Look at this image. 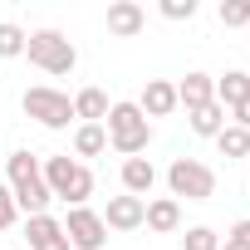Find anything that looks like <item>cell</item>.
I'll return each mask as SVG.
<instances>
[{
  "label": "cell",
  "instance_id": "obj_14",
  "mask_svg": "<svg viewBox=\"0 0 250 250\" xmlns=\"http://www.w3.org/2000/svg\"><path fill=\"white\" fill-rule=\"evenodd\" d=\"M143 226H152L157 235H172V230L182 226V206H177L172 196H157V201H147V216H143Z\"/></svg>",
  "mask_w": 250,
  "mask_h": 250
},
{
  "label": "cell",
  "instance_id": "obj_19",
  "mask_svg": "<svg viewBox=\"0 0 250 250\" xmlns=\"http://www.w3.org/2000/svg\"><path fill=\"white\" fill-rule=\"evenodd\" d=\"M221 157H250V133L245 128H221Z\"/></svg>",
  "mask_w": 250,
  "mask_h": 250
},
{
  "label": "cell",
  "instance_id": "obj_22",
  "mask_svg": "<svg viewBox=\"0 0 250 250\" xmlns=\"http://www.w3.org/2000/svg\"><path fill=\"white\" fill-rule=\"evenodd\" d=\"M221 25H250V0H221Z\"/></svg>",
  "mask_w": 250,
  "mask_h": 250
},
{
  "label": "cell",
  "instance_id": "obj_18",
  "mask_svg": "<svg viewBox=\"0 0 250 250\" xmlns=\"http://www.w3.org/2000/svg\"><path fill=\"white\" fill-rule=\"evenodd\" d=\"M108 147V133H103V123H83V128L74 133V152L79 157H98Z\"/></svg>",
  "mask_w": 250,
  "mask_h": 250
},
{
  "label": "cell",
  "instance_id": "obj_21",
  "mask_svg": "<svg viewBox=\"0 0 250 250\" xmlns=\"http://www.w3.org/2000/svg\"><path fill=\"white\" fill-rule=\"evenodd\" d=\"M182 245H187V250H221V235H216L211 226H191V230L182 235Z\"/></svg>",
  "mask_w": 250,
  "mask_h": 250
},
{
  "label": "cell",
  "instance_id": "obj_3",
  "mask_svg": "<svg viewBox=\"0 0 250 250\" xmlns=\"http://www.w3.org/2000/svg\"><path fill=\"white\" fill-rule=\"evenodd\" d=\"M40 172H44L49 196H64V201H74V206H83V201L93 196V172H88L83 162H74V157H49Z\"/></svg>",
  "mask_w": 250,
  "mask_h": 250
},
{
  "label": "cell",
  "instance_id": "obj_1",
  "mask_svg": "<svg viewBox=\"0 0 250 250\" xmlns=\"http://www.w3.org/2000/svg\"><path fill=\"white\" fill-rule=\"evenodd\" d=\"M10 196H15V206L20 211H30V216H44V206H49V187H44V172H40V162L20 147V152H10Z\"/></svg>",
  "mask_w": 250,
  "mask_h": 250
},
{
  "label": "cell",
  "instance_id": "obj_2",
  "mask_svg": "<svg viewBox=\"0 0 250 250\" xmlns=\"http://www.w3.org/2000/svg\"><path fill=\"white\" fill-rule=\"evenodd\" d=\"M108 143H113L123 157H138V152L152 143V123L143 118L138 103H113V108H108Z\"/></svg>",
  "mask_w": 250,
  "mask_h": 250
},
{
  "label": "cell",
  "instance_id": "obj_17",
  "mask_svg": "<svg viewBox=\"0 0 250 250\" xmlns=\"http://www.w3.org/2000/svg\"><path fill=\"white\" fill-rule=\"evenodd\" d=\"M108 93L103 88H83L79 98H74V118H83V123H98V118H108Z\"/></svg>",
  "mask_w": 250,
  "mask_h": 250
},
{
  "label": "cell",
  "instance_id": "obj_16",
  "mask_svg": "<svg viewBox=\"0 0 250 250\" xmlns=\"http://www.w3.org/2000/svg\"><path fill=\"white\" fill-rule=\"evenodd\" d=\"M187 118H191V133H201V138H221V128H226V108H221V103L191 108Z\"/></svg>",
  "mask_w": 250,
  "mask_h": 250
},
{
  "label": "cell",
  "instance_id": "obj_23",
  "mask_svg": "<svg viewBox=\"0 0 250 250\" xmlns=\"http://www.w3.org/2000/svg\"><path fill=\"white\" fill-rule=\"evenodd\" d=\"M221 250H250V221H235L230 235L221 240Z\"/></svg>",
  "mask_w": 250,
  "mask_h": 250
},
{
  "label": "cell",
  "instance_id": "obj_6",
  "mask_svg": "<svg viewBox=\"0 0 250 250\" xmlns=\"http://www.w3.org/2000/svg\"><path fill=\"white\" fill-rule=\"evenodd\" d=\"M25 113H30L35 123H44V128H69L74 103H69V93H59V88H30V93H25Z\"/></svg>",
  "mask_w": 250,
  "mask_h": 250
},
{
  "label": "cell",
  "instance_id": "obj_25",
  "mask_svg": "<svg viewBox=\"0 0 250 250\" xmlns=\"http://www.w3.org/2000/svg\"><path fill=\"white\" fill-rule=\"evenodd\" d=\"M162 15L167 20H191L196 15V0H162Z\"/></svg>",
  "mask_w": 250,
  "mask_h": 250
},
{
  "label": "cell",
  "instance_id": "obj_15",
  "mask_svg": "<svg viewBox=\"0 0 250 250\" xmlns=\"http://www.w3.org/2000/svg\"><path fill=\"white\" fill-rule=\"evenodd\" d=\"M152 182H157V167L147 157H128L123 162V187H128V196H147Z\"/></svg>",
  "mask_w": 250,
  "mask_h": 250
},
{
  "label": "cell",
  "instance_id": "obj_12",
  "mask_svg": "<svg viewBox=\"0 0 250 250\" xmlns=\"http://www.w3.org/2000/svg\"><path fill=\"white\" fill-rule=\"evenodd\" d=\"M177 103L191 113V108H206V103H216V79L211 74H187L182 83H177Z\"/></svg>",
  "mask_w": 250,
  "mask_h": 250
},
{
  "label": "cell",
  "instance_id": "obj_5",
  "mask_svg": "<svg viewBox=\"0 0 250 250\" xmlns=\"http://www.w3.org/2000/svg\"><path fill=\"white\" fill-rule=\"evenodd\" d=\"M25 54H30V64H40L44 74H69V69L79 64L74 44H69L59 30H35V35L25 40Z\"/></svg>",
  "mask_w": 250,
  "mask_h": 250
},
{
  "label": "cell",
  "instance_id": "obj_20",
  "mask_svg": "<svg viewBox=\"0 0 250 250\" xmlns=\"http://www.w3.org/2000/svg\"><path fill=\"white\" fill-rule=\"evenodd\" d=\"M25 30L20 25H0V59H15V54H25Z\"/></svg>",
  "mask_w": 250,
  "mask_h": 250
},
{
  "label": "cell",
  "instance_id": "obj_9",
  "mask_svg": "<svg viewBox=\"0 0 250 250\" xmlns=\"http://www.w3.org/2000/svg\"><path fill=\"white\" fill-rule=\"evenodd\" d=\"M143 25H147V15H143L138 0H113L108 5V35L133 40V35H143Z\"/></svg>",
  "mask_w": 250,
  "mask_h": 250
},
{
  "label": "cell",
  "instance_id": "obj_13",
  "mask_svg": "<svg viewBox=\"0 0 250 250\" xmlns=\"http://www.w3.org/2000/svg\"><path fill=\"white\" fill-rule=\"evenodd\" d=\"M245 98H250V74H245V69H230L226 79H216V103H221L226 113H235Z\"/></svg>",
  "mask_w": 250,
  "mask_h": 250
},
{
  "label": "cell",
  "instance_id": "obj_26",
  "mask_svg": "<svg viewBox=\"0 0 250 250\" xmlns=\"http://www.w3.org/2000/svg\"><path fill=\"white\" fill-rule=\"evenodd\" d=\"M235 118H240V123H235V128H245V133H250V98H245V103L235 108Z\"/></svg>",
  "mask_w": 250,
  "mask_h": 250
},
{
  "label": "cell",
  "instance_id": "obj_7",
  "mask_svg": "<svg viewBox=\"0 0 250 250\" xmlns=\"http://www.w3.org/2000/svg\"><path fill=\"white\" fill-rule=\"evenodd\" d=\"M64 235H69V245H74V250H103L108 226H103V216H98V211L74 206V211H69V221H64Z\"/></svg>",
  "mask_w": 250,
  "mask_h": 250
},
{
  "label": "cell",
  "instance_id": "obj_24",
  "mask_svg": "<svg viewBox=\"0 0 250 250\" xmlns=\"http://www.w3.org/2000/svg\"><path fill=\"white\" fill-rule=\"evenodd\" d=\"M15 216H20V206H15L10 187H0V230H10V226H15Z\"/></svg>",
  "mask_w": 250,
  "mask_h": 250
},
{
  "label": "cell",
  "instance_id": "obj_4",
  "mask_svg": "<svg viewBox=\"0 0 250 250\" xmlns=\"http://www.w3.org/2000/svg\"><path fill=\"white\" fill-rule=\"evenodd\" d=\"M167 187H172V201L187 196V201H211L216 196V172L196 157H177L167 167Z\"/></svg>",
  "mask_w": 250,
  "mask_h": 250
},
{
  "label": "cell",
  "instance_id": "obj_27",
  "mask_svg": "<svg viewBox=\"0 0 250 250\" xmlns=\"http://www.w3.org/2000/svg\"><path fill=\"white\" fill-rule=\"evenodd\" d=\"M245 30H250V25H245Z\"/></svg>",
  "mask_w": 250,
  "mask_h": 250
},
{
  "label": "cell",
  "instance_id": "obj_8",
  "mask_svg": "<svg viewBox=\"0 0 250 250\" xmlns=\"http://www.w3.org/2000/svg\"><path fill=\"white\" fill-rule=\"evenodd\" d=\"M143 216H147V201L143 196H113L108 211H103V226L108 230H138Z\"/></svg>",
  "mask_w": 250,
  "mask_h": 250
},
{
  "label": "cell",
  "instance_id": "obj_10",
  "mask_svg": "<svg viewBox=\"0 0 250 250\" xmlns=\"http://www.w3.org/2000/svg\"><path fill=\"white\" fill-rule=\"evenodd\" d=\"M25 235H30V250H74L64 235V221H54V216H30Z\"/></svg>",
  "mask_w": 250,
  "mask_h": 250
},
{
  "label": "cell",
  "instance_id": "obj_11",
  "mask_svg": "<svg viewBox=\"0 0 250 250\" xmlns=\"http://www.w3.org/2000/svg\"><path fill=\"white\" fill-rule=\"evenodd\" d=\"M143 118L152 123V118H167L172 108H177V83H167V79H147V88H143Z\"/></svg>",
  "mask_w": 250,
  "mask_h": 250
}]
</instances>
